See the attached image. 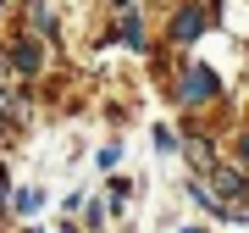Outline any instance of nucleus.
<instances>
[{
    "instance_id": "nucleus-9",
    "label": "nucleus",
    "mask_w": 249,
    "mask_h": 233,
    "mask_svg": "<svg viewBox=\"0 0 249 233\" xmlns=\"http://www.w3.org/2000/svg\"><path fill=\"white\" fill-rule=\"evenodd\" d=\"M238 161H249V128L238 134Z\"/></svg>"
},
{
    "instance_id": "nucleus-4",
    "label": "nucleus",
    "mask_w": 249,
    "mask_h": 233,
    "mask_svg": "<svg viewBox=\"0 0 249 233\" xmlns=\"http://www.w3.org/2000/svg\"><path fill=\"white\" fill-rule=\"evenodd\" d=\"M39 61H45L39 39H34V34H22L17 45H11V67H17V72H39Z\"/></svg>"
},
{
    "instance_id": "nucleus-6",
    "label": "nucleus",
    "mask_w": 249,
    "mask_h": 233,
    "mask_svg": "<svg viewBox=\"0 0 249 233\" xmlns=\"http://www.w3.org/2000/svg\"><path fill=\"white\" fill-rule=\"evenodd\" d=\"M39 206H45V194H39V189H17V194H11V211H17V216H34Z\"/></svg>"
},
{
    "instance_id": "nucleus-8",
    "label": "nucleus",
    "mask_w": 249,
    "mask_h": 233,
    "mask_svg": "<svg viewBox=\"0 0 249 233\" xmlns=\"http://www.w3.org/2000/svg\"><path fill=\"white\" fill-rule=\"evenodd\" d=\"M83 222H89L94 233H100V228H106V200H94V206H89V216H83Z\"/></svg>"
},
{
    "instance_id": "nucleus-10",
    "label": "nucleus",
    "mask_w": 249,
    "mask_h": 233,
    "mask_svg": "<svg viewBox=\"0 0 249 233\" xmlns=\"http://www.w3.org/2000/svg\"><path fill=\"white\" fill-rule=\"evenodd\" d=\"M232 222H249V200H244V206H232Z\"/></svg>"
},
{
    "instance_id": "nucleus-2",
    "label": "nucleus",
    "mask_w": 249,
    "mask_h": 233,
    "mask_svg": "<svg viewBox=\"0 0 249 233\" xmlns=\"http://www.w3.org/2000/svg\"><path fill=\"white\" fill-rule=\"evenodd\" d=\"M216 89H222V83H216L211 67H188L183 83H178V100L183 106H205V100H216Z\"/></svg>"
},
{
    "instance_id": "nucleus-11",
    "label": "nucleus",
    "mask_w": 249,
    "mask_h": 233,
    "mask_svg": "<svg viewBox=\"0 0 249 233\" xmlns=\"http://www.w3.org/2000/svg\"><path fill=\"white\" fill-rule=\"evenodd\" d=\"M28 233H39V228H28Z\"/></svg>"
},
{
    "instance_id": "nucleus-5",
    "label": "nucleus",
    "mask_w": 249,
    "mask_h": 233,
    "mask_svg": "<svg viewBox=\"0 0 249 233\" xmlns=\"http://www.w3.org/2000/svg\"><path fill=\"white\" fill-rule=\"evenodd\" d=\"M116 34H122V45H127V50H144V22H139V11H122Z\"/></svg>"
},
{
    "instance_id": "nucleus-7",
    "label": "nucleus",
    "mask_w": 249,
    "mask_h": 233,
    "mask_svg": "<svg viewBox=\"0 0 249 233\" xmlns=\"http://www.w3.org/2000/svg\"><path fill=\"white\" fill-rule=\"evenodd\" d=\"M150 144H155L160 155H172V150H183V139H178V128H155V134H150Z\"/></svg>"
},
{
    "instance_id": "nucleus-3",
    "label": "nucleus",
    "mask_w": 249,
    "mask_h": 233,
    "mask_svg": "<svg viewBox=\"0 0 249 233\" xmlns=\"http://www.w3.org/2000/svg\"><path fill=\"white\" fill-rule=\"evenodd\" d=\"M205 17H211V11H205V0H188L178 17H172V45H194V39L205 34Z\"/></svg>"
},
{
    "instance_id": "nucleus-1",
    "label": "nucleus",
    "mask_w": 249,
    "mask_h": 233,
    "mask_svg": "<svg viewBox=\"0 0 249 233\" xmlns=\"http://www.w3.org/2000/svg\"><path fill=\"white\" fill-rule=\"evenodd\" d=\"M205 189H211L216 200H227V206H244V200H249V172L232 167V161H216L211 178H205Z\"/></svg>"
}]
</instances>
